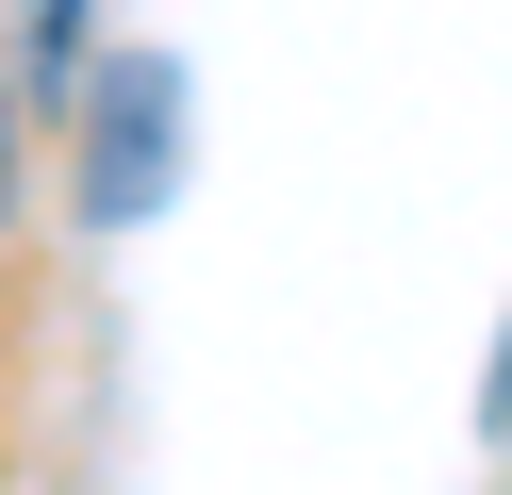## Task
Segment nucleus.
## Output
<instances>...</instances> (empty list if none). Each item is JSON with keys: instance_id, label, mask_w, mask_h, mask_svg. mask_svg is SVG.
<instances>
[{"instance_id": "obj_2", "label": "nucleus", "mask_w": 512, "mask_h": 495, "mask_svg": "<svg viewBox=\"0 0 512 495\" xmlns=\"http://www.w3.org/2000/svg\"><path fill=\"white\" fill-rule=\"evenodd\" d=\"M100 0H17V116H67L83 83H100Z\"/></svg>"}, {"instance_id": "obj_3", "label": "nucleus", "mask_w": 512, "mask_h": 495, "mask_svg": "<svg viewBox=\"0 0 512 495\" xmlns=\"http://www.w3.org/2000/svg\"><path fill=\"white\" fill-rule=\"evenodd\" d=\"M17 198H34V116H17V66H0V231H17Z\"/></svg>"}, {"instance_id": "obj_1", "label": "nucleus", "mask_w": 512, "mask_h": 495, "mask_svg": "<svg viewBox=\"0 0 512 495\" xmlns=\"http://www.w3.org/2000/svg\"><path fill=\"white\" fill-rule=\"evenodd\" d=\"M182 116H199V99H182V50H116L100 83L67 99V132H83V215L100 231H133V215H166L182 198Z\"/></svg>"}]
</instances>
